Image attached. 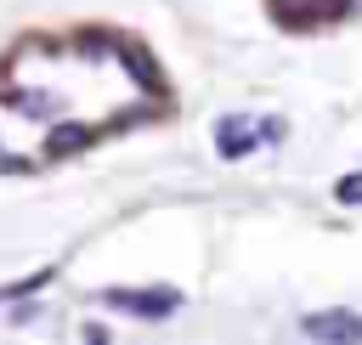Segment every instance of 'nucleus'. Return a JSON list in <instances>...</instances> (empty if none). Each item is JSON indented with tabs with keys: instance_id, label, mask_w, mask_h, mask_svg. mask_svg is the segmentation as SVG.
<instances>
[{
	"instance_id": "nucleus-2",
	"label": "nucleus",
	"mask_w": 362,
	"mask_h": 345,
	"mask_svg": "<svg viewBox=\"0 0 362 345\" xmlns=\"http://www.w3.org/2000/svg\"><path fill=\"white\" fill-rule=\"evenodd\" d=\"M345 198H362V181H345Z\"/></svg>"
},
{
	"instance_id": "nucleus-1",
	"label": "nucleus",
	"mask_w": 362,
	"mask_h": 345,
	"mask_svg": "<svg viewBox=\"0 0 362 345\" xmlns=\"http://www.w3.org/2000/svg\"><path fill=\"white\" fill-rule=\"evenodd\" d=\"M305 328H311V339H334V345H356L362 339V317H351V311H322Z\"/></svg>"
}]
</instances>
